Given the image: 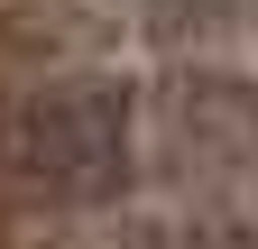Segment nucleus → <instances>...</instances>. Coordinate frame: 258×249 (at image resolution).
I'll use <instances>...</instances> for the list:
<instances>
[{
    "label": "nucleus",
    "mask_w": 258,
    "mask_h": 249,
    "mask_svg": "<svg viewBox=\"0 0 258 249\" xmlns=\"http://www.w3.org/2000/svg\"><path fill=\"white\" fill-rule=\"evenodd\" d=\"M148 28H175V37H194V28H221V19H240L249 0H129Z\"/></svg>",
    "instance_id": "nucleus-2"
},
{
    "label": "nucleus",
    "mask_w": 258,
    "mask_h": 249,
    "mask_svg": "<svg viewBox=\"0 0 258 249\" xmlns=\"http://www.w3.org/2000/svg\"><path fill=\"white\" fill-rule=\"evenodd\" d=\"M139 175V92L120 74H28L0 111V203L111 212Z\"/></svg>",
    "instance_id": "nucleus-1"
}]
</instances>
